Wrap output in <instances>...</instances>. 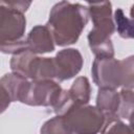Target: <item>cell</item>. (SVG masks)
Masks as SVG:
<instances>
[{
    "label": "cell",
    "mask_w": 134,
    "mask_h": 134,
    "mask_svg": "<svg viewBox=\"0 0 134 134\" xmlns=\"http://www.w3.org/2000/svg\"><path fill=\"white\" fill-rule=\"evenodd\" d=\"M88 20L87 6L62 0L52 6L46 26L52 35L54 44L68 46L79 40Z\"/></svg>",
    "instance_id": "6da1fadb"
},
{
    "label": "cell",
    "mask_w": 134,
    "mask_h": 134,
    "mask_svg": "<svg viewBox=\"0 0 134 134\" xmlns=\"http://www.w3.org/2000/svg\"><path fill=\"white\" fill-rule=\"evenodd\" d=\"M134 58L130 55L122 60L114 57H96L93 61L91 72L93 82L98 88H127L134 86Z\"/></svg>",
    "instance_id": "7a4b0ae2"
},
{
    "label": "cell",
    "mask_w": 134,
    "mask_h": 134,
    "mask_svg": "<svg viewBox=\"0 0 134 134\" xmlns=\"http://www.w3.org/2000/svg\"><path fill=\"white\" fill-rule=\"evenodd\" d=\"M89 17L93 22V27L88 34V43L95 57H114V48L111 36L115 30L112 17V5L109 0L100 3L90 4Z\"/></svg>",
    "instance_id": "3957f363"
},
{
    "label": "cell",
    "mask_w": 134,
    "mask_h": 134,
    "mask_svg": "<svg viewBox=\"0 0 134 134\" xmlns=\"http://www.w3.org/2000/svg\"><path fill=\"white\" fill-rule=\"evenodd\" d=\"M24 13L0 7V51L15 54L27 49Z\"/></svg>",
    "instance_id": "277c9868"
},
{
    "label": "cell",
    "mask_w": 134,
    "mask_h": 134,
    "mask_svg": "<svg viewBox=\"0 0 134 134\" xmlns=\"http://www.w3.org/2000/svg\"><path fill=\"white\" fill-rule=\"evenodd\" d=\"M65 134H93L102 131L105 116L96 106L72 105L60 115Z\"/></svg>",
    "instance_id": "5b68a950"
},
{
    "label": "cell",
    "mask_w": 134,
    "mask_h": 134,
    "mask_svg": "<svg viewBox=\"0 0 134 134\" xmlns=\"http://www.w3.org/2000/svg\"><path fill=\"white\" fill-rule=\"evenodd\" d=\"M82 53L74 48H66L60 50L53 58L55 79L60 82L67 81L75 76L83 66Z\"/></svg>",
    "instance_id": "8992f818"
},
{
    "label": "cell",
    "mask_w": 134,
    "mask_h": 134,
    "mask_svg": "<svg viewBox=\"0 0 134 134\" xmlns=\"http://www.w3.org/2000/svg\"><path fill=\"white\" fill-rule=\"evenodd\" d=\"M27 49L35 54L47 53L54 50L52 35L46 25H37L31 28L26 37Z\"/></svg>",
    "instance_id": "52a82bcc"
},
{
    "label": "cell",
    "mask_w": 134,
    "mask_h": 134,
    "mask_svg": "<svg viewBox=\"0 0 134 134\" xmlns=\"http://www.w3.org/2000/svg\"><path fill=\"white\" fill-rule=\"evenodd\" d=\"M24 77L32 81L52 80L55 77L53 58H41L34 54L28 62Z\"/></svg>",
    "instance_id": "ba28073f"
},
{
    "label": "cell",
    "mask_w": 134,
    "mask_h": 134,
    "mask_svg": "<svg viewBox=\"0 0 134 134\" xmlns=\"http://www.w3.org/2000/svg\"><path fill=\"white\" fill-rule=\"evenodd\" d=\"M96 107L102 111L105 117L118 116L119 92H117L116 89L99 88L96 96Z\"/></svg>",
    "instance_id": "9c48e42d"
},
{
    "label": "cell",
    "mask_w": 134,
    "mask_h": 134,
    "mask_svg": "<svg viewBox=\"0 0 134 134\" xmlns=\"http://www.w3.org/2000/svg\"><path fill=\"white\" fill-rule=\"evenodd\" d=\"M67 91L73 105H87L90 100L91 87L89 80L85 76L77 77Z\"/></svg>",
    "instance_id": "30bf717a"
},
{
    "label": "cell",
    "mask_w": 134,
    "mask_h": 134,
    "mask_svg": "<svg viewBox=\"0 0 134 134\" xmlns=\"http://www.w3.org/2000/svg\"><path fill=\"white\" fill-rule=\"evenodd\" d=\"M133 107H134L133 89L121 88V90L119 91V107L117 111L118 117L131 121Z\"/></svg>",
    "instance_id": "8fae6325"
},
{
    "label": "cell",
    "mask_w": 134,
    "mask_h": 134,
    "mask_svg": "<svg viewBox=\"0 0 134 134\" xmlns=\"http://www.w3.org/2000/svg\"><path fill=\"white\" fill-rule=\"evenodd\" d=\"M114 20L116 23V28L118 35L124 39L133 38V21L127 18L121 8H117L114 13Z\"/></svg>",
    "instance_id": "7c38bea8"
},
{
    "label": "cell",
    "mask_w": 134,
    "mask_h": 134,
    "mask_svg": "<svg viewBox=\"0 0 134 134\" xmlns=\"http://www.w3.org/2000/svg\"><path fill=\"white\" fill-rule=\"evenodd\" d=\"M102 133H133L132 128L121 121L118 116L105 117L104 126L102 128Z\"/></svg>",
    "instance_id": "4fadbf2b"
},
{
    "label": "cell",
    "mask_w": 134,
    "mask_h": 134,
    "mask_svg": "<svg viewBox=\"0 0 134 134\" xmlns=\"http://www.w3.org/2000/svg\"><path fill=\"white\" fill-rule=\"evenodd\" d=\"M34 0H0V7L25 13Z\"/></svg>",
    "instance_id": "5bb4252c"
},
{
    "label": "cell",
    "mask_w": 134,
    "mask_h": 134,
    "mask_svg": "<svg viewBox=\"0 0 134 134\" xmlns=\"http://www.w3.org/2000/svg\"><path fill=\"white\" fill-rule=\"evenodd\" d=\"M12 102H13V99H12V96H10L9 92L0 83V114L3 113L9 107Z\"/></svg>",
    "instance_id": "9a60e30c"
},
{
    "label": "cell",
    "mask_w": 134,
    "mask_h": 134,
    "mask_svg": "<svg viewBox=\"0 0 134 134\" xmlns=\"http://www.w3.org/2000/svg\"><path fill=\"white\" fill-rule=\"evenodd\" d=\"M85 1L90 3V4H96V3H100V2H103L105 0H85Z\"/></svg>",
    "instance_id": "2e32d148"
}]
</instances>
